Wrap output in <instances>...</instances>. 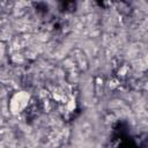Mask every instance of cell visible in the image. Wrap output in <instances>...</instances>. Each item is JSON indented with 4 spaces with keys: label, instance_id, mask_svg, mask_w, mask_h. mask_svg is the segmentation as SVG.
I'll return each mask as SVG.
<instances>
[{
    "label": "cell",
    "instance_id": "obj_1",
    "mask_svg": "<svg viewBox=\"0 0 148 148\" xmlns=\"http://www.w3.org/2000/svg\"><path fill=\"white\" fill-rule=\"evenodd\" d=\"M30 102H31V98L27 91H17L12 96L8 104V109L12 114L16 116L22 111H24L25 109H28L30 105Z\"/></svg>",
    "mask_w": 148,
    "mask_h": 148
}]
</instances>
